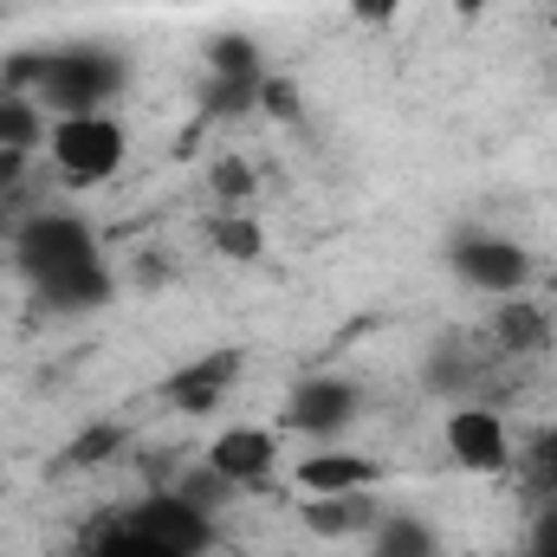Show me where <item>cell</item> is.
<instances>
[{"label":"cell","instance_id":"obj_1","mask_svg":"<svg viewBox=\"0 0 557 557\" xmlns=\"http://www.w3.org/2000/svg\"><path fill=\"white\" fill-rule=\"evenodd\" d=\"M13 260L33 278V292L52 298V305H98V298H111L98 234L78 214H33L20 227V240H13Z\"/></svg>","mask_w":557,"mask_h":557},{"label":"cell","instance_id":"obj_2","mask_svg":"<svg viewBox=\"0 0 557 557\" xmlns=\"http://www.w3.org/2000/svg\"><path fill=\"white\" fill-rule=\"evenodd\" d=\"M46 156L65 188H104L131 156V131L117 111H72V117H52Z\"/></svg>","mask_w":557,"mask_h":557},{"label":"cell","instance_id":"obj_3","mask_svg":"<svg viewBox=\"0 0 557 557\" xmlns=\"http://www.w3.org/2000/svg\"><path fill=\"white\" fill-rule=\"evenodd\" d=\"M124 72L111 52H91V46H72V52H46V72H39V104L46 117H72V111H111Z\"/></svg>","mask_w":557,"mask_h":557},{"label":"cell","instance_id":"obj_4","mask_svg":"<svg viewBox=\"0 0 557 557\" xmlns=\"http://www.w3.org/2000/svg\"><path fill=\"white\" fill-rule=\"evenodd\" d=\"M447 267L460 285H473V292H493V298H519L525 285H532V247H519V240H506V234H486V227H467V234H454V247H447Z\"/></svg>","mask_w":557,"mask_h":557},{"label":"cell","instance_id":"obj_5","mask_svg":"<svg viewBox=\"0 0 557 557\" xmlns=\"http://www.w3.org/2000/svg\"><path fill=\"white\" fill-rule=\"evenodd\" d=\"M441 447H447V460H454L460 473H473V480H499V473L519 467L512 428H506L499 409H486V403H467V409H454V416L441 421Z\"/></svg>","mask_w":557,"mask_h":557},{"label":"cell","instance_id":"obj_6","mask_svg":"<svg viewBox=\"0 0 557 557\" xmlns=\"http://www.w3.org/2000/svg\"><path fill=\"white\" fill-rule=\"evenodd\" d=\"M278 428H267V421H227L214 441H208V467L234 486V493H253V486H267L278 473Z\"/></svg>","mask_w":557,"mask_h":557},{"label":"cell","instance_id":"obj_7","mask_svg":"<svg viewBox=\"0 0 557 557\" xmlns=\"http://www.w3.org/2000/svg\"><path fill=\"white\" fill-rule=\"evenodd\" d=\"M260 78H267V59L247 33H221L208 46V111L221 117H240V111H260Z\"/></svg>","mask_w":557,"mask_h":557},{"label":"cell","instance_id":"obj_8","mask_svg":"<svg viewBox=\"0 0 557 557\" xmlns=\"http://www.w3.org/2000/svg\"><path fill=\"white\" fill-rule=\"evenodd\" d=\"M357 416H363V389L344 383V376H305L285 396V428L311 434V441H337Z\"/></svg>","mask_w":557,"mask_h":557},{"label":"cell","instance_id":"obj_9","mask_svg":"<svg viewBox=\"0 0 557 557\" xmlns=\"http://www.w3.org/2000/svg\"><path fill=\"white\" fill-rule=\"evenodd\" d=\"M389 480V467L376 460V454H357V447H337V441H324L318 454H305L298 467H292V486L305 493V499H331V493H376Z\"/></svg>","mask_w":557,"mask_h":557},{"label":"cell","instance_id":"obj_10","mask_svg":"<svg viewBox=\"0 0 557 557\" xmlns=\"http://www.w3.org/2000/svg\"><path fill=\"white\" fill-rule=\"evenodd\" d=\"M234 376H240V350H208L201 363H182L169 376V403L182 416H208V409H221V396L234 389Z\"/></svg>","mask_w":557,"mask_h":557},{"label":"cell","instance_id":"obj_11","mask_svg":"<svg viewBox=\"0 0 557 557\" xmlns=\"http://www.w3.org/2000/svg\"><path fill=\"white\" fill-rule=\"evenodd\" d=\"M486 344L499 350V357H539L545 344H552V311L539 305V298H499V311H493V324H486Z\"/></svg>","mask_w":557,"mask_h":557},{"label":"cell","instance_id":"obj_12","mask_svg":"<svg viewBox=\"0 0 557 557\" xmlns=\"http://www.w3.org/2000/svg\"><path fill=\"white\" fill-rule=\"evenodd\" d=\"M383 519L376 493H331V499H305L298 506V525L311 539H370Z\"/></svg>","mask_w":557,"mask_h":557},{"label":"cell","instance_id":"obj_13","mask_svg":"<svg viewBox=\"0 0 557 557\" xmlns=\"http://www.w3.org/2000/svg\"><path fill=\"white\" fill-rule=\"evenodd\" d=\"M370 557H441V532L421 525L416 512H383L370 532Z\"/></svg>","mask_w":557,"mask_h":557},{"label":"cell","instance_id":"obj_14","mask_svg":"<svg viewBox=\"0 0 557 557\" xmlns=\"http://www.w3.org/2000/svg\"><path fill=\"white\" fill-rule=\"evenodd\" d=\"M46 131H52V117H46L39 98H13V91H0V156H26V149H39Z\"/></svg>","mask_w":557,"mask_h":557},{"label":"cell","instance_id":"obj_15","mask_svg":"<svg viewBox=\"0 0 557 557\" xmlns=\"http://www.w3.org/2000/svg\"><path fill=\"white\" fill-rule=\"evenodd\" d=\"M208 247H214L221 260H234V267H253V260L267 253V234H260L253 214H214V221H208Z\"/></svg>","mask_w":557,"mask_h":557},{"label":"cell","instance_id":"obj_16","mask_svg":"<svg viewBox=\"0 0 557 557\" xmlns=\"http://www.w3.org/2000/svg\"><path fill=\"white\" fill-rule=\"evenodd\" d=\"M85 557H175V552H169V545H156L143 525H131V519L117 512V525H111L104 539H91V552H85Z\"/></svg>","mask_w":557,"mask_h":557},{"label":"cell","instance_id":"obj_17","mask_svg":"<svg viewBox=\"0 0 557 557\" xmlns=\"http://www.w3.org/2000/svg\"><path fill=\"white\" fill-rule=\"evenodd\" d=\"M260 111L278 117V124H305V98H298L292 72H267V78H260Z\"/></svg>","mask_w":557,"mask_h":557},{"label":"cell","instance_id":"obj_18","mask_svg":"<svg viewBox=\"0 0 557 557\" xmlns=\"http://www.w3.org/2000/svg\"><path fill=\"white\" fill-rule=\"evenodd\" d=\"M208 188H214L221 201H247V195H253V162H247V156H214Z\"/></svg>","mask_w":557,"mask_h":557},{"label":"cell","instance_id":"obj_19","mask_svg":"<svg viewBox=\"0 0 557 557\" xmlns=\"http://www.w3.org/2000/svg\"><path fill=\"white\" fill-rule=\"evenodd\" d=\"M525 473H532V486H539L545 499H557V428H545V434L525 447Z\"/></svg>","mask_w":557,"mask_h":557},{"label":"cell","instance_id":"obj_20","mask_svg":"<svg viewBox=\"0 0 557 557\" xmlns=\"http://www.w3.org/2000/svg\"><path fill=\"white\" fill-rule=\"evenodd\" d=\"M117 441H124L117 428H85V441L72 447V460H78V467H91V460H104V454H111Z\"/></svg>","mask_w":557,"mask_h":557},{"label":"cell","instance_id":"obj_21","mask_svg":"<svg viewBox=\"0 0 557 557\" xmlns=\"http://www.w3.org/2000/svg\"><path fill=\"white\" fill-rule=\"evenodd\" d=\"M344 7H350V20H363V26H389V20H403L409 0H344Z\"/></svg>","mask_w":557,"mask_h":557},{"label":"cell","instance_id":"obj_22","mask_svg":"<svg viewBox=\"0 0 557 557\" xmlns=\"http://www.w3.org/2000/svg\"><path fill=\"white\" fill-rule=\"evenodd\" d=\"M525 557H557V545H532V552H525Z\"/></svg>","mask_w":557,"mask_h":557},{"label":"cell","instance_id":"obj_23","mask_svg":"<svg viewBox=\"0 0 557 557\" xmlns=\"http://www.w3.org/2000/svg\"><path fill=\"white\" fill-rule=\"evenodd\" d=\"M473 7H480V0H460V13H473Z\"/></svg>","mask_w":557,"mask_h":557}]
</instances>
